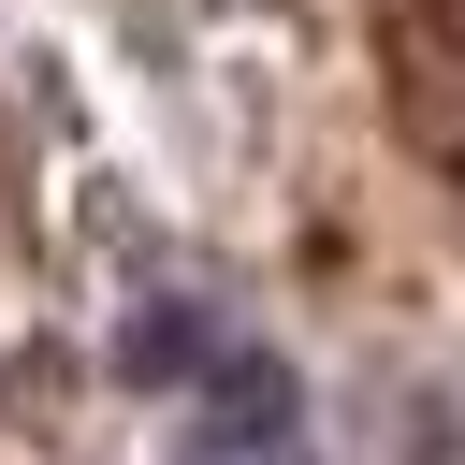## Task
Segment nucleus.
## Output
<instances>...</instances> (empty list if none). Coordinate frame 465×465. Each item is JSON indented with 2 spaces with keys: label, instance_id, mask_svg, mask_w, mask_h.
<instances>
[{
  "label": "nucleus",
  "instance_id": "obj_1",
  "mask_svg": "<svg viewBox=\"0 0 465 465\" xmlns=\"http://www.w3.org/2000/svg\"><path fill=\"white\" fill-rule=\"evenodd\" d=\"M174 465H320V450H305V421H291V378H276V363H232V407H218Z\"/></svg>",
  "mask_w": 465,
  "mask_h": 465
}]
</instances>
